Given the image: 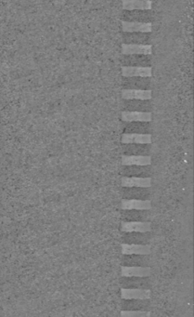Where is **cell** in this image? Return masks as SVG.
<instances>
[{
	"mask_svg": "<svg viewBox=\"0 0 194 317\" xmlns=\"http://www.w3.org/2000/svg\"><path fill=\"white\" fill-rule=\"evenodd\" d=\"M147 145H124V150L127 155H146Z\"/></svg>",
	"mask_w": 194,
	"mask_h": 317,
	"instance_id": "obj_18",
	"label": "cell"
},
{
	"mask_svg": "<svg viewBox=\"0 0 194 317\" xmlns=\"http://www.w3.org/2000/svg\"><path fill=\"white\" fill-rule=\"evenodd\" d=\"M122 7L124 11H150L152 9L151 0H122Z\"/></svg>",
	"mask_w": 194,
	"mask_h": 317,
	"instance_id": "obj_14",
	"label": "cell"
},
{
	"mask_svg": "<svg viewBox=\"0 0 194 317\" xmlns=\"http://www.w3.org/2000/svg\"><path fill=\"white\" fill-rule=\"evenodd\" d=\"M121 119L124 122L133 123H148L152 120V113L151 112H142V111H124L121 113Z\"/></svg>",
	"mask_w": 194,
	"mask_h": 317,
	"instance_id": "obj_4",
	"label": "cell"
},
{
	"mask_svg": "<svg viewBox=\"0 0 194 317\" xmlns=\"http://www.w3.org/2000/svg\"><path fill=\"white\" fill-rule=\"evenodd\" d=\"M126 172V175L124 176H140V177H147L146 176V167L147 166H124Z\"/></svg>",
	"mask_w": 194,
	"mask_h": 317,
	"instance_id": "obj_17",
	"label": "cell"
},
{
	"mask_svg": "<svg viewBox=\"0 0 194 317\" xmlns=\"http://www.w3.org/2000/svg\"><path fill=\"white\" fill-rule=\"evenodd\" d=\"M122 98L128 101H149L152 98V92L151 90H123Z\"/></svg>",
	"mask_w": 194,
	"mask_h": 317,
	"instance_id": "obj_13",
	"label": "cell"
},
{
	"mask_svg": "<svg viewBox=\"0 0 194 317\" xmlns=\"http://www.w3.org/2000/svg\"><path fill=\"white\" fill-rule=\"evenodd\" d=\"M151 157L148 155H124L122 156L123 166H150Z\"/></svg>",
	"mask_w": 194,
	"mask_h": 317,
	"instance_id": "obj_11",
	"label": "cell"
},
{
	"mask_svg": "<svg viewBox=\"0 0 194 317\" xmlns=\"http://www.w3.org/2000/svg\"><path fill=\"white\" fill-rule=\"evenodd\" d=\"M121 141L124 145H151L152 139L149 133L125 132L122 135Z\"/></svg>",
	"mask_w": 194,
	"mask_h": 317,
	"instance_id": "obj_5",
	"label": "cell"
},
{
	"mask_svg": "<svg viewBox=\"0 0 194 317\" xmlns=\"http://www.w3.org/2000/svg\"><path fill=\"white\" fill-rule=\"evenodd\" d=\"M124 262H126V265H140L145 266V263H143L142 255H124Z\"/></svg>",
	"mask_w": 194,
	"mask_h": 317,
	"instance_id": "obj_20",
	"label": "cell"
},
{
	"mask_svg": "<svg viewBox=\"0 0 194 317\" xmlns=\"http://www.w3.org/2000/svg\"><path fill=\"white\" fill-rule=\"evenodd\" d=\"M122 30L127 33H151L152 31L151 22H126L121 21Z\"/></svg>",
	"mask_w": 194,
	"mask_h": 317,
	"instance_id": "obj_12",
	"label": "cell"
},
{
	"mask_svg": "<svg viewBox=\"0 0 194 317\" xmlns=\"http://www.w3.org/2000/svg\"><path fill=\"white\" fill-rule=\"evenodd\" d=\"M124 194L126 198L149 199V194L147 192V188L141 187H124Z\"/></svg>",
	"mask_w": 194,
	"mask_h": 317,
	"instance_id": "obj_15",
	"label": "cell"
},
{
	"mask_svg": "<svg viewBox=\"0 0 194 317\" xmlns=\"http://www.w3.org/2000/svg\"><path fill=\"white\" fill-rule=\"evenodd\" d=\"M122 53L124 55H151L152 46L143 44H122L121 46Z\"/></svg>",
	"mask_w": 194,
	"mask_h": 317,
	"instance_id": "obj_10",
	"label": "cell"
},
{
	"mask_svg": "<svg viewBox=\"0 0 194 317\" xmlns=\"http://www.w3.org/2000/svg\"><path fill=\"white\" fill-rule=\"evenodd\" d=\"M121 208L124 210H149L151 209L150 199L124 198L121 201Z\"/></svg>",
	"mask_w": 194,
	"mask_h": 317,
	"instance_id": "obj_7",
	"label": "cell"
},
{
	"mask_svg": "<svg viewBox=\"0 0 194 317\" xmlns=\"http://www.w3.org/2000/svg\"><path fill=\"white\" fill-rule=\"evenodd\" d=\"M124 279L123 281L124 286L123 287H146L145 279H143L144 277H125L124 276Z\"/></svg>",
	"mask_w": 194,
	"mask_h": 317,
	"instance_id": "obj_16",
	"label": "cell"
},
{
	"mask_svg": "<svg viewBox=\"0 0 194 317\" xmlns=\"http://www.w3.org/2000/svg\"><path fill=\"white\" fill-rule=\"evenodd\" d=\"M122 75L124 77H151L152 68L151 66H122Z\"/></svg>",
	"mask_w": 194,
	"mask_h": 317,
	"instance_id": "obj_9",
	"label": "cell"
},
{
	"mask_svg": "<svg viewBox=\"0 0 194 317\" xmlns=\"http://www.w3.org/2000/svg\"><path fill=\"white\" fill-rule=\"evenodd\" d=\"M121 249L123 255H142L146 256L151 253V247L148 244L122 243Z\"/></svg>",
	"mask_w": 194,
	"mask_h": 317,
	"instance_id": "obj_6",
	"label": "cell"
},
{
	"mask_svg": "<svg viewBox=\"0 0 194 317\" xmlns=\"http://www.w3.org/2000/svg\"><path fill=\"white\" fill-rule=\"evenodd\" d=\"M121 230L124 233H149L151 230V223L146 220H127L123 221Z\"/></svg>",
	"mask_w": 194,
	"mask_h": 317,
	"instance_id": "obj_2",
	"label": "cell"
},
{
	"mask_svg": "<svg viewBox=\"0 0 194 317\" xmlns=\"http://www.w3.org/2000/svg\"><path fill=\"white\" fill-rule=\"evenodd\" d=\"M151 177H140V176H123L121 179V185L123 187H141L150 188L151 186Z\"/></svg>",
	"mask_w": 194,
	"mask_h": 317,
	"instance_id": "obj_8",
	"label": "cell"
},
{
	"mask_svg": "<svg viewBox=\"0 0 194 317\" xmlns=\"http://www.w3.org/2000/svg\"><path fill=\"white\" fill-rule=\"evenodd\" d=\"M122 317H150L151 312L146 310H123L120 312Z\"/></svg>",
	"mask_w": 194,
	"mask_h": 317,
	"instance_id": "obj_19",
	"label": "cell"
},
{
	"mask_svg": "<svg viewBox=\"0 0 194 317\" xmlns=\"http://www.w3.org/2000/svg\"><path fill=\"white\" fill-rule=\"evenodd\" d=\"M151 269L149 266L140 265H123L121 267V274L124 277H148L151 275Z\"/></svg>",
	"mask_w": 194,
	"mask_h": 317,
	"instance_id": "obj_3",
	"label": "cell"
},
{
	"mask_svg": "<svg viewBox=\"0 0 194 317\" xmlns=\"http://www.w3.org/2000/svg\"><path fill=\"white\" fill-rule=\"evenodd\" d=\"M121 298L123 300H144L151 298V290L147 287H122Z\"/></svg>",
	"mask_w": 194,
	"mask_h": 317,
	"instance_id": "obj_1",
	"label": "cell"
}]
</instances>
